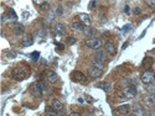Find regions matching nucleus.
Returning <instances> with one entry per match:
<instances>
[{
  "mask_svg": "<svg viewBox=\"0 0 155 116\" xmlns=\"http://www.w3.org/2000/svg\"><path fill=\"white\" fill-rule=\"evenodd\" d=\"M140 80H141V83H144V84H153L154 82H155V72L154 70H151V69H148V70H145L143 73V74L140 76Z\"/></svg>",
  "mask_w": 155,
  "mask_h": 116,
  "instance_id": "2",
  "label": "nucleus"
},
{
  "mask_svg": "<svg viewBox=\"0 0 155 116\" xmlns=\"http://www.w3.org/2000/svg\"><path fill=\"white\" fill-rule=\"evenodd\" d=\"M130 6L129 5H126L124 6V11H126V14H130V9H129Z\"/></svg>",
  "mask_w": 155,
  "mask_h": 116,
  "instance_id": "37",
  "label": "nucleus"
},
{
  "mask_svg": "<svg viewBox=\"0 0 155 116\" xmlns=\"http://www.w3.org/2000/svg\"><path fill=\"white\" fill-rule=\"evenodd\" d=\"M123 97L127 99H133L137 97V88L134 85H128L123 89Z\"/></svg>",
  "mask_w": 155,
  "mask_h": 116,
  "instance_id": "4",
  "label": "nucleus"
},
{
  "mask_svg": "<svg viewBox=\"0 0 155 116\" xmlns=\"http://www.w3.org/2000/svg\"><path fill=\"white\" fill-rule=\"evenodd\" d=\"M130 30H132V25H130V24H127L126 26H124V28H123L122 31H123L124 34H126V32H128V31H130Z\"/></svg>",
  "mask_w": 155,
  "mask_h": 116,
  "instance_id": "31",
  "label": "nucleus"
},
{
  "mask_svg": "<svg viewBox=\"0 0 155 116\" xmlns=\"http://www.w3.org/2000/svg\"><path fill=\"white\" fill-rule=\"evenodd\" d=\"M6 16H9V19H14V20L17 19V16H16V14H15V11H14L13 9H9V10H8Z\"/></svg>",
  "mask_w": 155,
  "mask_h": 116,
  "instance_id": "24",
  "label": "nucleus"
},
{
  "mask_svg": "<svg viewBox=\"0 0 155 116\" xmlns=\"http://www.w3.org/2000/svg\"><path fill=\"white\" fill-rule=\"evenodd\" d=\"M70 116H81V115H79L78 112H72V114H71Z\"/></svg>",
  "mask_w": 155,
  "mask_h": 116,
  "instance_id": "39",
  "label": "nucleus"
},
{
  "mask_svg": "<svg viewBox=\"0 0 155 116\" xmlns=\"http://www.w3.org/2000/svg\"><path fill=\"white\" fill-rule=\"evenodd\" d=\"M68 116H70V115H68Z\"/></svg>",
  "mask_w": 155,
  "mask_h": 116,
  "instance_id": "41",
  "label": "nucleus"
},
{
  "mask_svg": "<svg viewBox=\"0 0 155 116\" xmlns=\"http://www.w3.org/2000/svg\"><path fill=\"white\" fill-rule=\"evenodd\" d=\"M62 14H64V7H62V6H58L57 10H56V16H61Z\"/></svg>",
  "mask_w": 155,
  "mask_h": 116,
  "instance_id": "30",
  "label": "nucleus"
},
{
  "mask_svg": "<svg viewBox=\"0 0 155 116\" xmlns=\"http://www.w3.org/2000/svg\"><path fill=\"white\" fill-rule=\"evenodd\" d=\"M143 101L147 106L155 109V95H153V94H147V95L143 98Z\"/></svg>",
  "mask_w": 155,
  "mask_h": 116,
  "instance_id": "9",
  "label": "nucleus"
},
{
  "mask_svg": "<svg viewBox=\"0 0 155 116\" xmlns=\"http://www.w3.org/2000/svg\"><path fill=\"white\" fill-rule=\"evenodd\" d=\"M71 79L73 82H76V83H85L87 80L86 76L81 70H73L72 72L71 73Z\"/></svg>",
  "mask_w": 155,
  "mask_h": 116,
  "instance_id": "5",
  "label": "nucleus"
},
{
  "mask_svg": "<svg viewBox=\"0 0 155 116\" xmlns=\"http://www.w3.org/2000/svg\"><path fill=\"white\" fill-rule=\"evenodd\" d=\"M117 112L120 114V115H129L132 112V106L129 104H123V105H119V106L117 108Z\"/></svg>",
  "mask_w": 155,
  "mask_h": 116,
  "instance_id": "10",
  "label": "nucleus"
},
{
  "mask_svg": "<svg viewBox=\"0 0 155 116\" xmlns=\"http://www.w3.org/2000/svg\"><path fill=\"white\" fill-rule=\"evenodd\" d=\"M39 56H40L39 52H34V53H31V58H33L34 61H36V59L39 58Z\"/></svg>",
  "mask_w": 155,
  "mask_h": 116,
  "instance_id": "34",
  "label": "nucleus"
},
{
  "mask_svg": "<svg viewBox=\"0 0 155 116\" xmlns=\"http://www.w3.org/2000/svg\"><path fill=\"white\" fill-rule=\"evenodd\" d=\"M85 34H86L87 36H92V35H95V34H96V30H95V28H92V27H86Z\"/></svg>",
  "mask_w": 155,
  "mask_h": 116,
  "instance_id": "25",
  "label": "nucleus"
},
{
  "mask_svg": "<svg viewBox=\"0 0 155 116\" xmlns=\"http://www.w3.org/2000/svg\"><path fill=\"white\" fill-rule=\"evenodd\" d=\"M45 78H46V80H47L50 84H55V83L58 80L57 73L54 72V70H47V72L45 73Z\"/></svg>",
  "mask_w": 155,
  "mask_h": 116,
  "instance_id": "8",
  "label": "nucleus"
},
{
  "mask_svg": "<svg viewBox=\"0 0 155 116\" xmlns=\"http://www.w3.org/2000/svg\"><path fill=\"white\" fill-rule=\"evenodd\" d=\"M37 85L41 88V90H42V91L47 89V87H46V83H45V82H37Z\"/></svg>",
  "mask_w": 155,
  "mask_h": 116,
  "instance_id": "28",
  "label": "nucleus"
},
{
  "mask_svg": "<svg viewBox=\"0 0 155 116\" xmlns=\"http://www.w3.org/2000/svg\"><path fill=\"white\" fill-rule=\"evenodd\" d=\"M30 73H31V69H30V67L26 64V63H20V64H17L13 69L11 77L16 82H23V80H25V79L29 78Z\"/></svg>",
  "mask_w": 155,
  "mask_h": 116,
  "instance_id": "1",
  "label": "nucleus"
},
{
  "mask_svg": "<svg viewBox=\"0 0 155 116\" xmlns=\"http://www.w3.org/2000/svg\"><path fill=\"white\" fill-rule=\"evenodd\" d=\"M50 106H52L58 112L64 110V104H62V101H60L58 99H52V100H51V105H50Z\"/></svg>",
  "mask_w": 155,
  "mask_h": 116,
  "instance_id": "15",
  "label": "nucleus"
},
{
  "mask_svg": "<svg viewBox=\"0 0 155 116\" xmlns=\"http://www.w3.org/2000/svg\"><path fill=\"white\" fill-rule=\"evenodd\" d=\"M93 61H96V62H99V63H103V64H106L107 63V53L104 51H102V49H98L96 53H95V59Z\"/></svg>",
  "mask_w": 155,
  "mask_h": 116,
  "instance_id": "7",
  "label": "nucleus"
},
{
  "mask_svg": "<svg viewBox=\"0 0 155 116\" xmlns=\"http://www.w3.org/2000/svg\"><path fill=\"white\" fill-rule=\"evenodd\" d=\"M98 87L101 89H103L106 93H110L112 91V85H110V83H108V82H103V83L98 84Z\"/></svg>",
  "mask_w": 155,
  "mask_h": 116,
  "instance_id": "21",
  "label": "nucleus"
},
{
  "mask_svg": "<svg viewBox=\"0 0 155 116\" xmlns=\"http://www.w3.org/2000/svg\"><path fill=\"white\" fill-rule=\"evenodd\" d=\"M93 66H95V67H97L98 69H102V70H103V68H104V66H106V64H103V63H99V62L93 61Z\"/></svg>",
  "mask_w": 155,
  "mask_h": 116,
  "instance_id": "27",
  "label": "nucleus"
},
{
  "mask_svg": "<svg viewBox=\"0 0 155 116\" xmlns=\"http://www.w3.org/2000/svg\"><path fill=\"white\" fill-rule=\"evenodd\" d=\"M6 55H8V58H10V59H14L16 57V53H15V52H13V51H9Z\"/></svg>",
  "mask_w": 155,
  "mask_h": 116,
  "instance_id": "29",
  "label": "nucleus"
},
{
  "mask_svg": "<svg viewBox=\"0 0 155 116\" xmlns=\"http://www.w3.org/2000/svg\"><path fill=\"white\" fill-rule=\"evenodd\" d=\"M104 52L109 56H114L117 53V49H116V46L112 43V42H106L104 45Z\"/></svg>",
  "mask_w": 155,
  "mask_h": 116,
  "instance_id": "11",
  "label": "nucleus"
},
{
  "mask_svg": "<svg viewBox=\"0 0 155 116\" xmlns=\"http://www.w3.org/2000/svg\"><path fill=\"white\" fill-rule=\"evenodd\" d=\"M149 94H153V95H155V84H149V87H147Z\"/></svg>",
  "mask_w": 155,
  "mask_h": 116,
  "instance_id": "26",
  "label": "nucleus"
},
{
  "mask_svg": "<svg viewBox=\"0 0 155 116\" xmlns=\"http://www.w3.org/2000/svg\"><path fill=\"white\" fill-rule=\"evenodd\" d=\"M150 116H155V109H153V110L150 111Z\"/></svg>",
  "mask_w": 155,
  "mask_h": 116,
  "instance_id": "40",
  "label": "nucleus"
},
{
  "mask_svg": "<svg viewBox=\"0 0 155 116\" xmlns=\"http://www.w3.org/2000/svg\"><path fill=\"white\" fill-rule=\"evenodd\" d=\"M30 93L36 98H40L41 95H42V90H41V88L37 85V83L33 84V85L30 87Z\"/></svg>",
  "mask_w": 155,
  "mask_h": 116,
  "instance_id": "13",
  "label": "nucleus"
},
{
  "mask_svg": "<svg viewBox=\"0 0 155 116\" xmlns=\"http://www.w3.org/2000/svg\"><path fill=\"white\" fill-rule=\"evenodd\" d=\"M45 111H46V114L50 115V116H58V111H56L52 106H46Z\"/></svg>",
  "mask_w": 155,
  "mask_h": 116,
  "instance_id": "22",
  "label": "nucleus"
},
{
  "mask_svg": "<svg viewBox=\"0 0 155 116\" xmlns=\"http://www.w3.org/2000/svg\"><path fill=\"white\" fill-rule=\"evenodd\" d=\"M56 46H57V51H64L65 49V46L62 43H56Z\"/></svg>",
  "mask_w": 155,
  "mask_h": 116,
  "instance_id": "35",
  "label": "nucleus"
},
{
  "mask_svg": "<svg viewBox=\"0 0 155 116\" xmlns=\"http://www.w3.org/2000/svg\"><path fill=\"white\" fill-rule=\"evenodd\" d=\"M132 116H147V112L141 105L135 104V105H133V108H132Z\"/></svg>",
  "mask_w": 155,
  "mask_h": 116,
  "instance_id": "6",
  "label": "nucleus"
},
{
  "mask_svg": "<svg viewBox=\"0 0 155 116\" xmlns=\"http://www.w3.org/2000/svg\"><path fill=\"white\" fill-rule=\"evenodd\" d=\"M102 40H99V38H96V37H92V38H88V40H86V46L87 47H89V48H92V49H101V47H102Z\"/></svg>",
  "mask_w": 155,
  "mask_h": 116,
  "instance_id": "3",
  "label": "nucleus"
},
{
  "mask_svg": "<svg viewBox=\"0 0 155 116\" xmlns=\"http://www.w3.org/2000/svg\"><path fill=\"white\" fill-rule=\"evenodd\" d=\"M140 13H141V7H140V6H135V7H134V14L139 15Z\"/></svg>",
  "mask_w": 155,
  "mask_h": 116,
  "instance_id": "33",
  "label": "nucleus"
},
{
  "mask_svg": "<svg viewBox=\"0 0 155 116\" xmlns=\"http://www.w3.org/2000/svg\"><path fill=\"white\" fill-rule=\"evenodd\" d=\"M96 4H97L96 1H91V3L88 4V9H89V10H92V9H95V5H96Z\"/></svg>",
  "mask_w": 155,
  "mask_h": 116,
  "instance_id": "36",
  "label": "nucleus"
},
{
  "mask_svg": "<svg viewBox=\"0 0 155 116\" xmlns=\"http://www.w3.org/2000/svg\"><path fill=\"white\" fill-rule=\"evenodd\" d=\"M102 69H98L97 67H95V66H92V67H89L88 68V74H89V77H92V78H99L101 76H102Z\"/></svg>",
  "mask_w": 155,
  "mask_h": 116,
  "instance_id": "12",
  "label": "nucleus"
},
{
  "mask_svg": "<svg viewBox=\"0 0 155 116\" xmlns=\"http://www.w3.org/2000/svg\"><path fill=\"white\" fill-rule=\"evenodd\" d=\"M78 17H79V20H81V22L83 24V25H91V19H89V15H87V14H85V13H81L79 15H78Z\"/></svg>",
  "mask_w": 155,
  "mask_h": 116,
  "instance_id": "17",
  "label": "nucleus"
},
{
  "mask_svg": "<svg viewBox=\"0 0 155 116\" xmlns=\"http://www.w3.org/2000/svg\"><path fill=\"white\" fill-rule=\"evenodd\" d=\"M67 42H68V45H75L76 43V38L75 37H68Z\"/></svg>",
  "mask_w": 155,
  "mask_h": 116,
  "instance_id": "32",
  "label": "nucleus"
},
{
  "mask_svg": "<svg viewBox=\"0 0 155 116\" xmlns=\"http://www.w3.org/2000/svg\"><path fill=\"white\" fill-rule=\"evenodd\" d=\"M147 4H148L149 6H151L153 9H155V1H147Z\"/></svg>",
  "mask_w": 155,
  "mask_h": 116,
  "instance_id": "38",
  "label": "nucleus"
},
{
  "mask_svg": "<svg viewBox=\"0 0 155 116\" xmlns=\"http://www.w3.org/2000/svg\"><path fill=\"white\" fill-rule=\"evenodd\" d=\"M33 43H34V37H33V35H26V36H24L23 40H21V46H23V47H30V46H33Z\"/></svg>",
  "mask_w": 155,
  "mask_h": 116,
  "instance_id": "14",
  "label": "nucleus"
},
{
  "mask_svg": "<svg viewBox=\"0 0 155 116\" xmlns=\"http://www.w3.org/2000/svg\"><path fill=\"white\" fill-rule=\"evenodd\" d=\"M153 57H144V59H143V62H141V66L144 67V68H150L151 66H153Z\"/></svg>",
  "mask_w": 155,
  "mask_h": 116,
  "instance_id": "20",
  "label": "nucleus"
},
{
  "mask_svg": "<svg viewBox=\"0 0 155 116\" xmlns=\"http://www.w3.org/2000/svg\"><path fill=\"white\" fill-rule=\"evenodd\" d=\"M50 3H47V1H44L42 4H41L40 5V10H41V11H48V10H50Z\"/></svg>",
  "mask_w": 155,
  "mask_h": 116,
  "instance_id": "23",
  "label": "nucleus"
},
{
  "mask_svg": "<svg viewBox=\"0 0 155 116\" xmlns=\"http://www.w3.org/2000/svg\"><path fill=\"white\" fill-rule=\"evenodd\" d=\"M72 28L75 31H78V32H85V25L81 22V21H75V22H72Z\"/></svg>",
  "mask_w": 155,
  "mask_h": 116,
  "instance_id": "16",
  "label": "nucleus"
},
{
  "mask_svg": "<svg viewBox=\"0 0 155 116\" xmlns=\"http://www.w3.org/2000/svg\"><path fill=\"white\" fill-rule=\"evenodd\" d=\"M24 31H25V28H24V26L21 24H16L14 26V34L16 36H23L24 35Z\"/></svg>",
  "mask_w": 155,
  "mask_h": 116,
  "instance_id": "19",
  "label": "nucleus"
},
{
  "mask_svg": "<svg viewBox=\"0 0 155 116\" xmlns=\"http://www.w3.org/2000/svg\"><path fill=\"white\" fill-rule=\"evenodd\" d=\"M55 31L58 35H65L66 34V27L62 22H57V24H55Z\"/></svg>",
  "mask_w": 155,
  "mask_h": 116,
  "instance_id": "18",
  "label": "nucleus"
}]
</instances>
